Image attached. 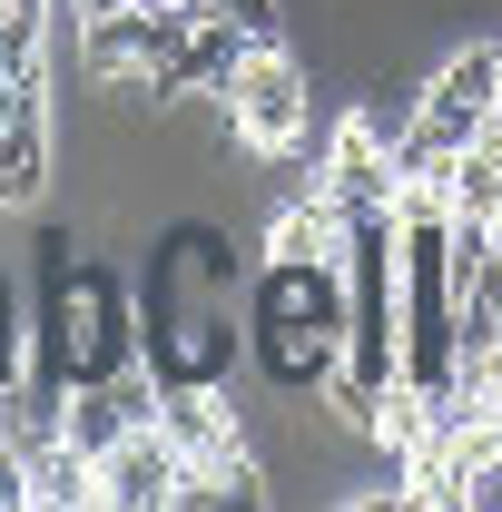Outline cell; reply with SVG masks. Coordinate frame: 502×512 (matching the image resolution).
Here are the masks:
<instances>
[{
  "instance_id": "cell-1",
  "label": "cell",
  "mask_w": 502,
  "mask_h": 512,
  "mask_svg": "<svg viewBox=\"0 0 502 512\" xmlns=\"http://www.w3.org/2000/svg\"><path fill=\"white\" fill-rule=\"evenodd\" d=\"M217 109H227V128H237V148H247L256 168H296L306 138H315V79H306V60L286 40H256L247 69L217 89Z\"/></svg>"
},
{
  "instance_id": "cell-2",
  "label": "cell",
  "mask_w": 502,
  "mask_h": 512,
  "mask_svg": "<svg viewBox=\"0 0 502 512\" xmlns=\"http://www.w3.org/2000/svg\"><path fill=\"white\" fill-rule=\"evenodd\" d=\"M178 503H188V453L158 424H138L99 453V512H178Z\"/></svg>"
},
{
  "instance_id": "cell-3",
  "label": "cell",
  "mask_w": 502,
  "mask_h": 512,
  "mask_svg": "<svg viewBox=\"0 0 502 512\" xmlns=\"http://www.w3.org/2000/svg\"><path fill=\"white\" fill-rule=\"evenodd\" d=\"M30 503H40V512H99V463L69 444V434L40 444V453H30Z\"/></svg>"
},
{
  "instance_id": "cell-4",
  "label": "cell",
  "mask_w": 502,
  "mask_h": 512,
  "mask_svg": "<svg viewBox=\"0 0 502 512\" xmlns=\"http://www.w3.org/2000/svg\"><path fill=\"white\" fill-rule=\"evenodd\" d=\"M50 197V119L0 128V207H40Z\"/></svg>"
},
{
  "instance_id": "cell-5",
  "label": "cell",
  "mask_w": 502,
  "mask_h": 512,
  "mask_svg": "<svg viewBox=\"0 0 502 512\" xmlns=\"http://www.w3.org/2000/svg\"><path fill=\"white\" fill-rule=\"evenodd\" d=\"M453 217L502 227V148H463V158H453Z\"/></svg>"
},
{
  "instance_id": "cell-6",
  "label": "cell",
  "mask_w": 502,
  "mask_h": 512,
  "mask_svg": "<svg viewBox=\"0 0 502 512\" xmlns=\"http://www.w3.org/2000/svg\"><path fill=\"white\" fill-rule=\"evenodd\" d=\"M50 50V10H0V79H40Z\"/></svg>"
},
{
  "instance_id": "cell-7",
  "label": "cell",
  "mask_w": 502,
  "mask_h": 512,
  "mask_svg": "<svg viewBox=\"0 0 502 512\" xmlns=\"http://www.w3.org/2000/svg\"><path fill=\"white\" fill-rule=\"evenodd\" d=\"M30 375V325H20V306H10V276H0V384Z\"/></svg>"
},
{
  "instance_id": "cell-8",
  "label": "cell",
  "mask_w": 502,
  "mask_h": 512,
  "mask_svg": "<svg viewBox=\"0 0 502 512\" xmlns=\"http://www.w3.org/2000/svg\"><path fill=\"white\" fill-rule=\"evenodd\" d=\"M0 512H30V453L0 434Z\"/></svg>"
}]
</instances>
